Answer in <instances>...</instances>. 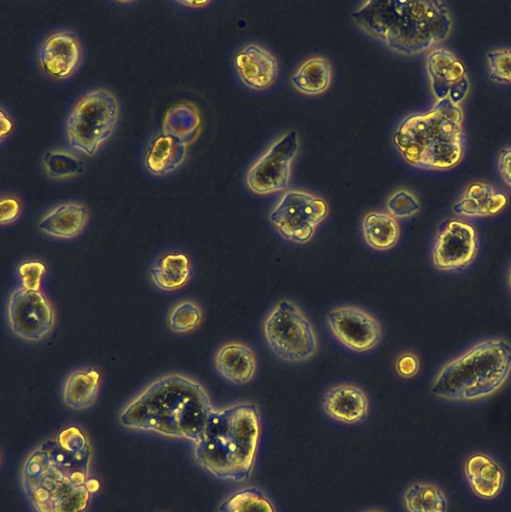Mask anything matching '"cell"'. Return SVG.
Returning <instances> with one entry per match:
<instances>
[{
  "label": "cell",
  "mask_w": 511,
  "mask_h": 512,
  "mask_svg": "<svg viewBox=\"0 0 511 512\" xmlns=\"http://www.w3.org/2000/svg\"><path fill=\"white\" fill-rule=\"evenodd\" d=\"M92 447L75 425L39 444L21 470L23 491L36 512H86L97 489L90 477Z\"/></svg>",
  "instance_id": "1"
},
{
  "label": "cell",
  "mask_w": 511,
  "mask_h": 512,
  "mask_svg": "<svg viewBox=\"0 0 511 512\" xmlns=\"http://www.w3.org/2000/svg\"><path fill=\"white\" fill-rule=\"evenodd\" d=\"M211 401L196 381L169 374L148 385L119 415L122 426L194 445L203 438L211 413Z\"/></svg>",
  "instance_id": "2"
},
{
  "label": "cell",
  "mask_w": 511,
  "mask_h": 512,
  "mask_svg": "<svg viewBox=\"0 0 511 512\" xmlns=\"http://www.w3.org/2000/svg\"><path fill=\"white\" fill-rule=\"evenodd\" d=\"M352 17L390 50L406 56L433 48L452 30L449 8L438 0H371L355 10Z\"/></svg>",
  "instance_id": "3"
},
{
  "label": "cell",
  "mask_w": 511,
  "mask_h": 512,
  "mask_svg": "<svg viewBox=\"0 0 511 512\" xmlns=\"http://www.w3.org/2000/svg\"><path fill=\"white\" fill-rule=\"evenodd\" d=\"M260 434L255 404L213 410L203 438L194 445L196 461L216 478L240 483L252 473Z\"/></svg>",
  "instance_id": "4"
},
{
  "label": "cell",
  "mask_w": 511,
  "mask_h": 512,
  "mask_svg": "<svg viewBox=\"0 0 511 512\" xmlns=\"http://www.w3.org/2000/svg\"><path fill=\"white\" fill-rule=\"evenodd\" d=\"M393 143L403 160L425 170L457 166L464 150V112L448 99L436 101L424 113L406 116L397 126Z\"/></svg>",
  "instance_id": "5"
},
{
  "label": "cell",
  "mask_w": 511,
  "mask_h": 512,
  "mask_svg": "<svg viewBox=\"0 0 511 512\" xmlns=\"http://www.w3.org/2000/svg\"><path fill=\"white\" fill-rule=\"evenodd\" d=\"M511 373V345L502 339L477 343L445 364L431 393L453 401H473L498 391Z\"/></svg>",
  "instance_id": "6"
},
{
  "label": "cell",
  "mask_w": 511,
  "mask_h": 512,
  "mask_svg": "<svg viewBox=\"0 0 511 512\" xmlns=\"http://www.w3.org/2000/svg\"><path fill=\"white\" fill-rule=\"evenodd\" d=\"M262 332L270 350L281 360L305 362L317 352V335L312 323L289 299L279 300L270 310Z\"/></svg>",
  "instance_id": "7"
},
{
  "label": "cell",
  "mask_w": 511,
  "mask_h": 512,
  "mask_svg": "<svg viewBox=\"0 0 511 512\" xmlns=\"http://www.w3.org/2000/svg\"><path fill=\"white\" fill-rule=\"evenodd\" d=\"M119 115L116 97L105 89L83 95L72 108L66 133L69 144L85 155H94L112 134Z\"/></svg>",
  "instance_id": "8"
},
{
  "label": "cell",
  "mask_w": 511,
  "mask_h": 512,
  "mask_svg": "<svg viewBox=\"0 0 511 512\" xmlns=\"http://www.w3.org/2000/svg\"><path fill=\"white\" fill-rule=\"evenodd\" d=\"M329 212L327 202L319 196L300 190L283 194L269 214V220L286 240L306 244L314 236L317 226Z\"/></svg>",
  "instance_id": "9"
},
{
  "label": "cell",
  "mask_w": 511,
  "mask_h": 512,
  "mask_svg": "<svg viewBox=\"0 0 511 512\" xmlns=\"http://www.w3.org/2000/svg\"><path fill=\"white\" fill-rule=\"evenodd\" d=\"M298 149L296 131L291 130L281 136L248 170V188L259 195L286 190L289 186L291 163Z\"/></svg>",
  "instance_id": "10"
},
{
  "label": "cell",
  "mask_w": 511,
  "mask_h": 512,
  "mask_svg": "<svg viewBox=\"0 0 511 512\" xmlns=\"http://www.w3.org/2000/svg\"><path fill=\"white\" fill-rule=\"evenodd\" d=\"M7 316L12 332L27 341H39L53 329L54 309L41 291L23 287L14 290L8 300Z\"/></svg>",
  "instance_id": "11"
},
{
  "label": "cell",
  "mask_w": 511,
  "mask_h": 512,
  "mask_svg": "<svg viewBox=\"0 0 511 512\" xmlns=\"http://www.w3.org/2000/svg\"><path fill=\"white\" fill-rule=\"evenodd\" d=\"M478 246L473 225L459 219H446L437 229L432 248L433 264L442 271L463 270L475 259Z\"/></svg>",
  "instance_id": "12"
},
{
  "label": "cell",
  "mask_w": 511,
  "mask_h": 512,
  "mask_svg": "<svg viewBox=\"0 0 511 512\" xmlns=\"http://www.w3.org/2000/svg\"><path fill=\"white\" fill-rule=\"evenodd\" d=\"M333 337L347 349L363 353L374 349L381 340L379 321L368 311L353 305L330 310L326 316Z\"/></svg>",
  "instance_id": "13"
},
{
  "label": "cell",
  "mask_w": 511,
  "mask_h": 512,
  "mask_svg": "<svg viewBox=\"0 0 511 512\" xmlns=\"http://www.w3.org/2000/svg\"><path fill=\"white\" fill-rule=\"evenodd\" d=\"M426 71L436 101L448 99L461 105L471 84L464 62L450 49L434 48L426 56Z\"/></svg>",
  "instance_id": "14"
},
{
  "label": "cell",
  "mask_w": 511,
  "mask_h": 512,
  "mask_svg": "<svg viewBox=\"0 0 511 512\" xmlns=\"http://www.w3.org/2000/svg\"><path fill=\"white\" fill-rule=\"evenodd\" d=\"M81 57V45L77 36L66 30L49 35L37 54L41 69L56 79L71 76L79 66Z\"/></svg>",
  "instance_id": "15"
},
{
  "label": "cell",
  "mask_w": 511,
  "mask_h": 512,
  "mask_svg": "<svg viewBox=\"0 0 511 512\" xmlns=\"http://www.w3.org/2000/svg\"><path fill=\"white\" fill-rule=\"evenodd\" d=\"M233 65L242 82L254 90L267 89L278 76L276 58L256 44H248L237 51Z\"/></svg>",
  "instance_id": "16"
},
{
  "label": "cell",
  "mask_w": 511,
  "mask_h": 512,
  "mask_svg": "<svg viewBox=\"0 0 511 512\" xmlns=\"http://www.w3.org/2000/svg\"><path fill=\"white\" fill-rule=\"evenodd\" d=\"M322 408L331 419L352 425L367 417L369 401L366 393L358 386L339 384L324 394Z\"/></svg>",
  "instance_id": "17"
},
{
  "label": "cell",
  "mask_w": 511,
  "mask_h": 512,
  "mask_svg": "<svg viewBox=\"0 0 511 512\" xmlns=\"http://www.w3.org/2000/svg\"><path fill=\"white\" fill-rule=\"evenodd\" d=\"M463 470L471 491L478 498L492 500L502 492L505 473L490 455L483 452L471 454L466 458Z\"/></svg>",
  "instance_id": "18"
},
{
  "label": "cell",
  "mask_w": 511,
  "mask_h": 512,
  "mask_svg": "<svg viewBox=\"0 0 511 512\" xmlns=\"http://www.w3.org/2000/svg\"><path fill=\"white\" fill-rule=\"evenodd\" d=\"M508 195L491 184L475 181L464 190L453 205L457 215L465 217H487L502 211L508 204Z\"/></svg>",
  "instance_id": "19"
},
{
  "label": "cell",
  "mask_w": 511,
  "mask_h": 512,
  "mask_svg": "<svg viewBox=\"0 0 511 512\" xmlns=\"http://www.w3.org/2000/svg\"><path fill=\"white\" fill-rule=\"evenodd\" d=\"M215 367L227 381L243 385L251 382L256 374L257 360L254 351L241 342H230L219 348Z\"/></svg>",
  "instance_id": "20"
},
{
  "label": "cell",
  "mask_w": 511,
  "mask_h": 512,
  "mask_svg": "<svg viewBox=\"0 0 511 512\" xmlns=\"http://www.w3.org/2000/svg\"><path fill=\"white\" fill-rule=\"evenodd\" d=\"M187 143L180 138L162 132L150 142L144 165L155 176H163L174 171L185 159Z\"/></svg>",
  "instance_id": "21"
},
{
  "label": "cell",
  "mask_w": 511,
  "mask_h": 512,
  "mask_svg": "<svg viewBox=\"0 0 511 512\" xmlns=\"http://www.w3.org/2000/svg\"><path fill=\"white\" fill-rule=\"evenodd\" d=\"M87 208L79 203H62L51 209L38 222L43 233L56 238H73L85 227Z\"/></svg>",
  "instance_id": "22"
},
{
  "label": "cell",
  "mask_w": 511,
  "mask_h": 512,
  "mask_svg": "<svg viewBox=\"0 0 511 512\" xmlns=\"http://www.w3.org/2000/svg\"><path fill=\"white\" fill-rule=\"evenodd\" d=\"M154 285L164 291L184 287L192 277V263L183 252L171 251L157 258L150 267Z\"/></svg>",
  "instance_id": "23"
},
{
  "label": "cell",
  "mask_w": 511,
  "mask_h": 512,
  "mask_svg": "<svg viewBox=\"0 0 511 512\" xmlns=\"http://www.w3.org/2000/svg\"><path fill=\"white\" fill-rule=\"evenodd\" d=\"M100 381V372L94 367L73 371L64 383V403L74 410L91 406L97 397Z\"/></svg>",
  "instance_id": "24"
},
{
  "label": "cell",
  "mask_w": 511,
  "mask_h": 512,
  "mask_svg": "<svg viewBox=\"0 0 511 512\" xmlns=\"http://www.w3.org/2000/svg\"><path fill=\"white\" fill-rule=\"evenodd\" d=\"M362 234L369 247L377 251H387L398 243L400 227L389 213L371 211L362 220Z\"/></svg>",
  "instance_id": "25"
},
{
  "label": "cell",
  "mask_w": 511,
  "mask_h": 512,
  "mask_svg": "<svg viewBox=\"0 0 511 512\" xmlns=\"http://www.w3.org/2000/svg\"><path fill=\"white\" fill-rule=\"evenodd\" d=\"M332 68L324 57H312L304 61L291 76L293 88L305 95H319L331 83Z\"/></svg>",
  "instance_id": "26"
},
{
  "label": "cell",
  "mask_w": 511,
  "mask_h": 512,
  "mask_svg": "<svg viewBox=\"0 0 511 512\" xmlns=\"http://www.w3.org/2000/svg\"><path fill=\"white\" fill-rule=\"evenodd\" d=\"M407 512H447L448 499L444 491L429 482H415L403 494Z\"/></svg>",
  "instance_id": "27"
},
{
  "label": "cell",
  "mask_w": 511,
  "mask_h": 512,
  "mask_svg": "<svg viewBox=\"0 0 511 512\" xmlns=\"http://www.w3.org/2000/svg\"><path fill=\"white\" fill-rule=\"evenodd\" d=\"M219 512H275L270 499L258 488L235 491L219 504Z\"/></svg>",
  "instance_id": "28"
},
{
  "label": "cell",
  "mask_w": 511,
  "mask_h": 512,
  "mask_svg": "<svg viewBox=\"0 0 511 512\" xmlns=\"http://www.w3.org/2000/svg\"><path fill=\"white\" fill-rule=\"evenodd\" d=\"M43 165L47 174L55 179L72 177L84 170L83 161L64 149L47 151L43 156Z\"/></svg>",
  "instance_id": "29"
},
{
  "label": "cell",
  "mask_w": 511,
  "mask_h": 512,
  "mask_svg": "<svg viewBox=\"0 0 511 512\" xmlns=\"http://www.w3.org/2000/svg\"><path fill=\"white\" fill-rule=\"evenodd\" d=\"M201 308L192 301H182L169 314L168 324L172 331L185 333L197 328L202 321Z\"/></svg>",
  "instance_id": "30"
},
{
  "label": "cell",
  "mask_w": 511,
  "mask_h": 512,
  "mask_svg": "<svg viewBox=\"0 0 511 512\" xmlns=\"http://www.w3.org/2000/svg\"><path fill=\"white\" fill-rule=\"evenodd\" d=\"M489 78L498 84H511V48H498L487 53Z\"/></svg>",
  "instance_id": "31"
},
{
  "label": "cell",
  "mask_w": 511,
  "mask_h": 512,
  "mask_svg": "<svg viewBox=\"0 0 511 512\" xmlns=\"http://www.w3.org/2000/svg\"><path fill=\"white\" fill-rule=\"evenodd\" d=\"M388 213L395 219L408 218L420 210V204L416 196L406 189L394 192L386 203Z\"/></svg>",
  "instance_id": "32"
},
{
  "label": "cell",
  "mask_w": 511,
  "mask_h": 512,
  "mask_svg": "<svg viewBox=\"0 0 511 512\" xmlns=\"http://www.w3.org/2000/svg\"><path fill=\"white\" fill-rule=\"evenodd\" d=\"M16 271L23 288L40 291L41 282L46 273V266L42 262L36 260L22 262L17 266Z\"/></svg>",
  "instance_id": "33"
},
{
  "label": "cell",
  "mask_w": 511,
  "mask_h": 512,
  "mask_svg": "<svg viewBox=\"0 0 511 512\" xmlns=\"http://www.w3.org/2000/svg\"><path fill=\"white\" fill-rule=\"evenodd\" d=\"M21 213V202L15 195H3L0 200V223H12Z\"/></svg>",
  "instance_id": "34"
},
{
  "label": "cell",
  "mask_w": 511,
  "mask_h": 512,
  "mask_svg": "<svg viewBox=\"0 0 511 512\" xmlns=\"http://www.w3.org/2000/svg\"><path fill=\"white\" fill-rule=\"evenodd\" d=\"M419 367L418 357L411 352L401 354L395 362L396 372L403 378L414 377L418 373Z\"/></svg>",
  "instance_id": "35"
},
{
  "label": "cell",
  "mask_w": 511,
  "mask_h": 512,
  "mask_svg": "<svg viewBox=\"0 0 511 512\" xmlns=\"http://www.w3.org/2000/svg\"><path fill=\"white\" fill-rule=\"evenodd\" d=\"M497 167L503 182L511 188V147L500 150Z\"/></svg>",
  "instance_id": "36"
},
{
  "label": "cell",
  "mask_w": 511,
  "mask_h": 512,
  "mask_svg": "<svg viewBox=\"0 0 511 512\" xmlns=\"http://www.w3.org/2000/svg\"><path fill=\"white\" fill-rule=\"evenodd\" d=\"M13 128V122L10 117L5 113V111L1 108L0 111V130H1V140L10 133Z\"/></svg>",
  "instance_id": "37"
},
{
  "label": "cell",
  "mask_w": 511,
  "mask_h": 512,
  "mask_svg": "<svg viewBox=\"0 0 511 512\" xmlns=\"http://www.w3.org/2000/svg\"><path fill=\"white\" fill-rule=\"evenodd\" d=\"M177 3L194 8H200L209 4V1H177Z\"/></svg>",
  "instance_id": "38"
},
{
  "label": "cell",
  "mask_w": 511,
  "mask_h": 512,
  "mask_svg": "<svg viewBox=\"0 0 511 512\" xmlns=\"http://www.w3.org/2000/svg\"><path fill=\"white\" fill-rule=\"evenodd\" d=\"M508 282H509V286H510V289H511V268H510V271H509Z\"/></svg>",
  "instance_id": "39"
},
{
  "label": "cell",
  "mask_w": 511,
  "mask_h": 512,
  "mask_svg": "<svg viewBox=\"0 0 511 512\" xmlns=\"http://www.w3.org/2000/svg\"><path fill=\"white\" fill-rule=\"evenodd\" d=\"M369 512H379V511H369Z\"/></svg>",
  "instance_id": "40"
}]
</instances>
